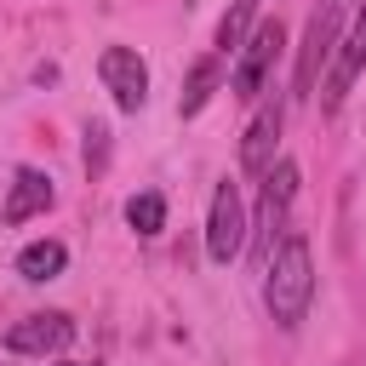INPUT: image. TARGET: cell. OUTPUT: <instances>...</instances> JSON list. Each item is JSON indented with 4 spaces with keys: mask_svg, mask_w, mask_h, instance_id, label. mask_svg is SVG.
I'll use <instances>...</instances> for the list:
<instances>
[{
    "mask_svg": "<svg viewBox=\"0 0 366 366\" xmlns=\"http://www.w3.org/2000/svg\"><path fill=\"white\" fill-rule=\"evenodd\" d=\"M126 223H132L137 234H160V229H166V200H160L154 189L132 194V200H126Z\"/></svg>",
    "mask_w": 366,
    "mask_h": 366,
    "instance_id": "obj_14",
    "label": "cell"
},
{
    "mask_svg": "<svg viewBox=\"0 0 366 366\" xmlns=\"http://www.w3.org/2000/svg\"><path fill=\"white\" fill-rule=\"evenodd\" d=\"M297 200V166L292 160H274V172L263 177V200H257V252H263V263H269V252H274V229L286 223V206Z\"/></svg>",
    "mask_w": 366,
    "mask_h": 366,
    "instance_id": "obj_6",
    "label": "cell"
},
{
    "mask_svg": "<svg viewBox=\"0 0 366 366\" xmlns=\"http://www.w3.org/2000/svg\"><path fill=\"white\" fill-rule=\"evenodd\" d=\"M46 206H51V177H46V172H34V166H17L11 189H6L0 217H6V223H29V217H40Z\"/></svg>",
    "mask_w": 366,
    "mask_h": 366,
    "instance_id": "obj_10",
    "label": "cell"
},
{
    "mask_svg": "<svg viewBox=\"0 0 366 366\" xmlns=\"http://www.w3.org/2000/svg\"><path fill=\"white\" fill-rule=\"evenodd\" d=\"M217 80H223V69H217V57H200L194 69H189V80H183V97H177V114L189 120V114H200L206 103H212V92H217Z\"/></svg>",
    "mask_w": 366,
    "mask_h": 366,
    "instance_id": "obj_12",
    "label": "cell"
},
{
    "mask_svg": "<svg viewBox=\"0 0 366 366\" xmlns=\"http://www.w3.org/2000/svg\"><path fill=\"white\" fill-rule=\"evenodd\" d=\"M263 303H269L280 332H297L309 303H315V257H309V240L297 229H286L263 263Z\"/></svg>",
    "mask_w": 366,
    "mask_h": 366,
    "instance_id": "obj_1",
    "label": "cell"
},
{
    "mask_svg": "<svg viewBox=\"0 0 366 366\" xmlns=\"http://www.w3.org/2000/svg\"><path fill=\"white\" fill-rule=\"evenodd\" d=\"M97 74H103V86H109L114 109L137 114V109L149 103V69H143V57H137L132 46H103V57H97Z\"/></svg>",
    "mask_w": 366,
    "mask_h": 366,
    "instance_id": "obj_5",
    "label": "cell"
},
{
    "mask_svg": "<svg viewBox=\"0 0 366 366\" xmlns=\"http://www.w3.org/2000/svg\"><path fill=\"white\" fill-rule=\"evenodd\" d=\"M280 46H286V29H280V17H263V23L246 34V46H240V63H234V80H229V92H234L240 103H252V97L269 86V69H274Z\"/></svg>",
    "mask_w": 366,
    "mask_h": 366,
    "instance_id": "obj_2",
    "label": "cell"
},
{
    "mask_svg": "<svg viewBox=\"0 0 366 366\" xmlns=\"http://www.w3.org/2000/svg\"><path fill=\"white\" fill-rule=\"evenodd\" d=\"M103 149H109V132L103 126H86V166H103Z\"/></svg>",
    "mask_w": 366,
    "mask_h": 366,
    "instance_id": "obj_15",
    "label": "cell"
},
{
    "mask_svg": "<svg viewBox=\"0 0 366 366\" xmlns=\"http://www.w3.org/2000/svg\"><path fill=\"white\" fill-rule=\"evenodd\" d=\"M69 337H74V320L69 315H23V320H11L6 326V349L11 355H57V349H69Z\"/></svg>",
    "mask_w": 366,
    "mask_h": 366,
    "instance_id": "obj_8",
    "label": "cell"
},
{
    "mask_svg": "<svg viewBox=\"0 0 366 366\" xmlns=\"http://www.w3.org/2000/svg\"><path fill=\"white\" fill-rule=\"evenodd\" d=\"M280 103H263L257 114H252V126H246V137H240V172L246 177H269L274 172V143H280Z\"/></svg>",
    "mask_w": 366,
    "mask_h": 366,
    "instance_id": "obj_9",
    "label": "cell"
},
{
    "mask_svg": "<svg viewBox=\"0 0 366 366\" xmlns=\"http://www.w3.org/2000/svg\"><path fill=\"white\" fill-rule=\"evenodd\" d=\"M252 17H257V0H229V11L217 23V51H240L252 34Z\"/></svg>",
    "mask_w": 366,
    "mask_h": 366,
    "instance_id": "obj_13",
    "label": "cell"
},
{
    "mask_svg": "<svg viewBox=\"0 0 366 366\" xmlns=\"http://www.w3.org/2000/svg\"><path fill=\"white\" fill-rule=\"evenodd\" d=\"M63 366H80V360H63Z\"/></svg>",
    "mask_w": 366,
    "mask_h": 366,
    "instance_id": "obj_16",
    "label": "cell"
},
{
    "mask_svg": "<svg viewBox=\"0 0 366 366\" xmlns=\"http://www.w3.org/2000/svg\"><path fill=\"white\" fill-rule=\"evenodd\" d=\"M246 252V206L234 183H217L212 194V217H206V257L212 263H234Z\"/></svg>",
    "mask_w": 366,
    "mask_h": 366,
    "instance_id": "obj_4",
    "label": "cell"
},
{
    "mask_svg": "<svg viewBox=\"0 0 366 366\" xmlns=\"http://www.w3.org/2000/svg\"><path fill=\"white\" fill-rule=\"evenodd\" d=\"M63 263H69V246H63V240H29V246L17 252V274L34 280V286H40V280H57Z\"/></svg>",
    "mask_w": 366,
    "mask_h": 366,
    "instance_id": "obj_11",
    "label": "cell"
},
{
    "mask_svg": "<svg viewBox=\"0 0 366 366\" xmlns=\"http://www.w3.org/2000/svg\"><path fill=\"white\" fill-rule=\"evenodd\" d=\"M343 11H349V0H320V6L309 11V34H303V46H297V80H292L297 97L315 92L320 63L337 51V23H343Z\"/></svg>",
    "mask_w": 366,
    "mask_h": 366,
    "instance_id": "obj_3",
    "label": "cell"
},
{
    "mask_svg": "<svg viewBox=\"0 0 366 366\" xmlns=\"http://www.w3.org/2000/svg\"><path fill=\"white\" fill-rule=\"evenodd\" d=\"M360 74H366V0H360V17H355V29H349V40L337 46V63H332V74H326V86H320V92H326V97H320V109H326V114H337Z\"/></svg>",
    "mask_w": 366,
    "mask_h": 366,
    "instance_id": "obj_7",
    "label": "cell"
}]
</instances>
